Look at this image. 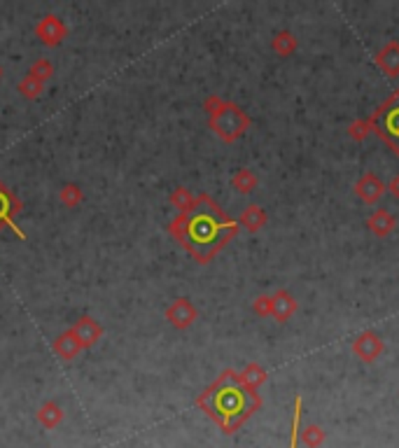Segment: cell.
Listing matches in <instances>:
<instances>
[{"mask_svg":"<svg viewBox=\"0 0 399 448\" xmlns=\"http://www.w3.org/2000/svg\"><path fill=\"white\" fill-rule=\"evenodd\" d=\"M19 210H21V201L14 197V192H12L10 187L0 180V232L8 227L16 236H19L21 240H26V234H23L21 229L14 224V215L19 213Z\"/></svg>","mask_w":399,"mask_h":448,"instance_id":"5b68a950","label":"cell"},{"mask_svg":"<svg viewBox=\"0 0 399 448\" xmlns=\"http://www.w3.org/2000/svg\"><path fill=\"white\" fill-rule=\"evenodd\" d=\"M16 91H19L26 101H35V98H40L45 93V82H40L38 78H33V75H26V78L16 85Z\"/></svg>","mask_w":399,"mask_h":448,"instance_id":"44dd1931","label":"cell"},{"mask_svg":"<svg viewBox=\"0 0 399 448\" xmlns=\"http://www.w3.org/2000/svg\"><path fill=\"white\" fill-rule=\"evenodd\" d=\"M70 332L75 334V339L80 341V346L84 348H91V346H96L98 341H101V336H103V327H101V322L96 320V317H91V315H82L78 322H75L73 327H70Z\"/></svg>","mask_w":399,"mask_h":448,"instance_id":"9c48e42d","label":"cell"},{"mask_svg":"<svg viewBox=\"0 0 399 448\" xmlns=\"http://www.w3.org/2000/svg\"><path fill=\"white\" fill-rule=\"evenodd\" d=\"M238 379H240V383H243L245 388H248V390L257 392L264 385V383H266L269 374H266V369H264L262 364L250 362V364H245V369L238 374Z\"/></svg>","mask_w":399,"mask_h":448,"instance_id":"e0dca14e","label":"cell"},{"mask_svg":"<svg viewBox=\"0 0 399 448\" xmlns=\"http://www.w3.org/2000/svg\"><path fill=\"white\" fill-rule=\"evenodd\" d=\"M257 185H260V178H257L250 168H238L236 173L231 175V187L238 194H252L257 190Z\"/></svg>","mask_w":399,"mask_h":448,"instance_id":"d6986e66","label":"cell"},{"mask_svg":"<svg viewBox=\"0 0 399 448\" xmlns=\"http://www.w3.org/2000/svg\"><path fill=\"white\" fill-rule=\"evenodd\" d=\"M369 133H372V124H369V117H367V120H357V122H353L348 126V135L353 140H357V143H360V140H365Z\"/></svg>","mask_w":399,"mask_h":448,"instance_id":"484cf974","label":"cell"},{"mask_svg":"<svg viewBox=\"0 0 399 448\" xmlns=\"http://www.w3.org/2000/svg\"><path fill=\"white\" fill-rule=\"evenodd\" d=\"M236 222H238V227L245 229V232L257 234L260 229H264V224L269 222V217H266V210H264L262 205L250 203V205H245V208H243V213L238 215Z\"/></svg>","mask_w":399,"mask_h":448,"instance_id":"9a60e30c","label":"cell"},{"mask_svg":"<svg viewBox=\"0 0 399 448\" xmlns=\"http://www.w3.org/2000/svg\"><path fill=\"white\" fill-rule=\"evenodd\" d=\"M52 350H54L56 357H61L63 362H70V359H75L80 355L84 348L80 346V341L75 339V334L66 329L63 334H58L54 341H52Z\"/></svg>","mask_w":399,"mask_h":448,"instance_id":"7c38bea8","label":"cell"},{"mask_svg":"<svg viewBox=\"0 0 399 448\" xmlns=\"http://www.w3.org/2000/svg\"><path fill=\"white\" fill-rule=\"evenodd\" d=\"M196 317H198L196 306L192 304V299H187V297L173 299L166 309V320L171 322L175 329H190L196 322Z\"/></svg>","mask_w":399,"mask_h":448,"instance_id":"52a82bcc","label":"cell"},{"mask_svg":"<svg viewBox=\"0 0 399 448\" xmlns=\"http://www.w3.org/2000/svg\"><path fill=\"white\" fill-rule=\"evenodd\" d=\"M222 105H225V98L217 96V93H210V96L203 101V110H205V115H208V117H213L215 112L222 108Z\"/></svg>","mask_w":399,"mask_h":448,"instance_id":"4316f807","label":"cell"},{"mask_svg":"<svg viewBox=\"0 0 399 448\" xmlns=\"http://www.w3.org/2000/svg\"><path fill=\"white\" fill-rule=\"evenodd\" d=\"M376 66L388 78H399V40H390L376 56Z\"/></svg>","mask_w":399,"mask_h":448,"instance_id":"5bb4252c","label":"cell"},{"mask_svg":"<svg viewBox=\"0 0 399 448\" xmlns=\"http://www.w3.org/2000/svg\"><path fill=\"white\" fill-rule=\"evenodd\" d=\"M299 441L306 448H320L325 441V429L320 425H306L304 429H299Z\"/></svg>","mask_w":399,"mask_h":448,"instance_id":"603a6c76","label":"cell"},{"mask_svg":"<svg viewBox=\"0 0 399 448\" xmlns=\"http://www.w3.org/2000/svg\"><path fill=\"white\" fill-rule=\"evenodd\" d=\"M35 35H38V40L45 47H56L68 38V26L61 16L45 14L43 19L38 21V26H35Z\"/></svg>","mask_w":399,"mask_h":448,"instance_id":"8992f818","label":"cell"},{"mask_svg":"<svg viewBox=\"0 0 399 448\" xmlns=\"http://www.w3.org/2000/svg\"><path fill=\"white\" fill-rule=\"evenodd\" d=\"M194 203H196V197L187 190V187H175L171 192V205L178 208V215L190 213V210L194 208Z\"/></svg>","mask_w":399,"mask_h":448,"instance_id":"ffe728a7","label":"cell"},{"mask_svg":"<svg viewBox=\"0 0 399 448\" xmlns=\"http://www.w3.org/2000/svg\"><path fill=\"white\" fill-rule=\"evenodd\" d=\"M271 302H273V315L271 317H275L278 322H287L299 311V302L287 290H275L271 294Z\"/></svg>","mask_w":399,"mask_h":448,"instance_id":"4fadbf2b","label":"cell"},{"mask_svg":"<svg viewBox=\"0 0 399 448\" xmlns=\"http://www.w3.org/2000/svg\"><path fill=\"white\" fill-rule=\"evenodd\" d=\"M367 229L378 238H385L397 229V217L390 213L388 208H376L367 217Z\"/></svg>","mask_w":399,"mask_h":448,"instance_id":"8fae6325","label":"cell"},{"mask_svg":"<svg viewBox=\"0 0 399 448\" xmlns=\"http://www.w3.org/2000/svg\"><path fill=\"white\" fill-rule=\"evenodd\" d=\"M208 124L220 140H225V143H236V140L243 138L245 131L250 128L252 120L240 105L225 101V105H222L213 117H208Z\"/></svg>","mask_w":399,"mask_h":448,"instance_id":"3957f363","label":"cell"},{"mask_svg":"<svg viewBox=\"0 0 399 448\" xmlns=\"http://www.w3.org/2000/svg\"><path fill=\"white\" fill-rule=\"evenodd\" d=\"M238 229V222L231 220L208 194H198L194 208L168 224V234L198 264H208L229 240L236 238Z\"/></svg>","mask_w":399,"mask_h":448,"instance_id":"6da1fadb","label":"cell"},{"mask_svg":"<svg viewBox=\"0 0 399 448\" xmlns=\"http://www.w3.org/2000/svg\"><path fill=\"white\" fill-rule=\"evenodd\" d=\"M297 47H299L297 35L290 33V31H278V33L273 35V40H271V49H273L278 56H290V54H295Z\"/></svg>","mask_w":399,"mask_h":448,"instance_id":"ac0fdd59","label":"cell"},{"mask_svg":"<svg viewBox=\"0 0 399 448\" xmlns=\"http://www.w3.org/2000/svg\"><path fill=\"white\" fill-rule=\"evenodd\" d=\"M0 80H3V66H0Z\"/></svg>","mask_w":399,"mask_h":448,"instance_id":"f1b7e54d","label":"cell"},{"mask_svg":"<svg viewBox=\"0 0 399 448\" xmlns=\"http://www.w3.org/2000/svg\"><path fill=\"white\" fill-rule=\"evenodd\" d=\"M383 350H385V344L376 332H362V334H357L353 341V352L357 355V359H362L365 364L376 362V359L383 355Z\"/></svg>","mask_w":399,"mask_h":448,"instance_id":"ba28073f","label":"cell"},{"mask_svg":"<svg viewBox=\"0 0 399 448\" xmlns=\"http://www.w3.org/2000/svg\"><path fill=\"white\" fill-rule=\"evenodd\" d=\"M385 190H388V192L392 194V197H395L397 201H399V173H397L395 178H392L390 182H388V185H385Z\"/></svg>","mask_w":399,"mask_h":448,"instance_id":"83f0119b","label":"cell"},{"mask_svg":"<svg viewBox=\"0 0 399 448\" xmlns=\"http://www.w3.org/2000/svg\"><path fill=\"white\" fill-rule=\"evenodd\" d=\"M196 404L220 425L222 432L233 434L255 411H260L262 399L240 383L238 371L227 369L208 390L198 394Z\"/></svg>","mask_w":399,"mask_h":448,"instance_id":"7a4b0ae2","label":"cell"},{"mask_svg":"<svg viewBox=\"0 0 399 448\" xmlns=\"http://www.w3.org/2000/svg\"><path fill=\"white\" fill-rule=\"evenodd\" d=\"M28 75L38 78L40 82L52 80V75H54V63H52L49 58H38V61L31 63V68H28Z\"/></svg>","mask_w":399,"mask_h":448,"instance_id":"cb8c5ba5","label":"cell"},{"mask_svg":"<svg viewBox=\"0 0 399 448\" xmlns=\"http://www.w3.org/2000/svg\"><path fill=\"white\" fill-rule=\"evenodd\" d=\"M35 418H38V423H40L43 427L54 429L56 425H61V423H63L66 414H63V409H61V406H58L56 402L47 399V402L40 404V409H38V414H35Z\"/></svg>","mask_w":399,"mask_h":448,"instance_id":"2e32d148","label":"cell"},{"mask_svg":"<svg viewBox=\"0 0 399 448\" xmlns=\"http://www.w3.org/2000/svg\"><path fill=\"white\" fill-rule=\"evenodd\" d=\"M252 313L260 317H271L273 315V302L269 294H260V297L252 302Z\"/></svg>","mask_w":399,"mask_h":448,"instance_id":"d4e9b609","label":"cell"},{"mask_svg":"<svg viewBox=\"0 0 399 448\" xmlns=\"http://www.w3.org/2000/svg\"><path fill=\"white\" fill-rule=\"evenodd\" d=\"M58 201H61L66 208H78L84 201V192H82L80 185H73V182H68V185H63L61 190H58Z\"/></svg>","mask_w":399,"mask_h":448,"instance_id":"7402d4cb","label":"cell"},{"mask_svg":"<svg viewBox=\"0 0 399 448\" xmlns=\"http://www.w3.org/2000/svg\"><path fill=\"white\" fill-rule=\"evenodd\" d=\"M372 133H376L385 145L399 157V89L390 93V98L380 108H376L372 117Z\"/></svg>","mask_w":399,"mask_h":448,"instance_id":"277c9868","label":"cell"},{"mask_svg":"<svg viewBox=\"0 0 399 448\" xmlns=\"http://www.w3.org/2000/svg\"><path fill=\"white\" fill-rule=\"evenodd\" d=\"M355 194H357V199H360V201L374 205V203H378L380 197L385 194V185L376 173L367 170V173L355 182Z\"/></svg>","mask_w":399,"mask_h":448,"instance_id":"30bf717a","label":"cell"}]
</instances>
